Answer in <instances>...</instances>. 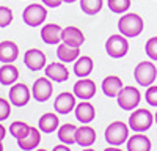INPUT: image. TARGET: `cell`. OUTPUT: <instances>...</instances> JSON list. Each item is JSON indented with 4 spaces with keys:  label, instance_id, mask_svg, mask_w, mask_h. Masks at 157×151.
I'll list each match as a JSON object with an SVG mask.
<instances>
[{
    "label": "cell",
    "instance_id": "6da1fadb",
    "mask_svg": "<svg viewBox=\"0 0 157 151\" xmlns=\"http://www.w3.org/2000/svg\"><path fill=\"white\" fill-rule=\"evenodd\" d=\"M118 29L126 38H137L145 29V21L137 13H124L118 21Z\"/></svg>",
    "mask_w": 157,
    "mask_h": 151
},
{
    "label": "cell",
    "instance_id": "7a4b0ae2",
    "mask_svg": "<svg viewBox=\"0 0 157 151\" xmlns=\"http://www.w3.org/2000/svg\"><path fill=\"white\" fill-rule=\"evenodd\" d=\"M154 123V115L148 109H135L129 117V128L135 132H145L151 129Z\"/></svg>",
    "mask_w": 157,
    "mask_h": 151
},
{
    "label": "cell",
    "instance_id": "3957f363",
    "mask_svg": "<svg viewBox=\"0 0 157 151\" xmlns=\"http://www.w3.org/2000/svg\"><path fill=\"white\" fill-rule=\"evenodd\" d=\"M129 138V126L123 121H113L105 129V140L113 146H120Z\"/></svg>",
    "mask_w": 157,
    "mask_h": 151
},
{
    "label": "cell",
    "instance_id": "277c9868",
    "mask_svg": "<svg viewBox=\"0 0 157 151\" xmlns=\"http://www.w3.org/2000/svg\"><path fill=\"white\" fill-rule=\"evenodd\" d=\"M105 50H107V55L112 58H123L129 52L127 38L121 33L110 35L109 40L105 41Z\"/></svg>",
    "mask_w": 157,
    "mask_h": 151
},
{
    "label": "cell",
    "instance_id": "5b68a950",
    "mask_svg": "<svg viewBox=\"0 0 157 151\" xmlns=\"http://www.w3.org/2000/svg\"><path fill=\"white\" fill-rule=\"evenodd\" d=\"M134 77L138 85L149 87L157 79V68L152 61H140L134 69Z\"/></svg>",
    "mask_w": 157,
    "mask_h": 151
},
{
    "label": "cell",
    "instance_id": "8992f818",
    "mask_svg": "<svg viewBox=\"0 0 157 151\" xmlns=\"http://www.w3.org/2000/svg\"><path fill=\"white\" fill-rule=\"evenodd\" d=\"M47 17V10L46 5H39V3H32L22 13V19L29 27H39L41 24H44Z\"/></svg>",
    "mask_w": 157,
    "mask_h": 151
},
{
    "label": "cell",
    "instance_id": "52a82bcc",
    "mask_svg": "<svg viewBox=\"0 0 157 151\" xmlns=\"http://www.w3.org/2000/svg\"><path fill=\"white\" fill-rule=\"evenodd\" d=\"M141 101V93L135 87H124L118 95V106L123 110H135Z\"/></svg>",
    "mask_w": 157,
    "mask_h": 151
},
{
    "label": "cell",
    "instance_id": "ba28073f",
    "mask_svg": "<svg viewBox=\"0 0 157 151\" xmlns=\"http://www.w3.org/2000/svg\"><path fill=\"white\" fill-rule=\"evenodd\" d=\"M54 87L49 77H39L35 80L33 87H32V95L38 103H46V101L52 96Z\"/></svg>",
    "mask_w": 157,
    "mask_h": 151
},
{
    "label": "cell",
    "instance_id": "9c48e42d",
    "mask_svg": "<svg viewBox=\"0 0 157 151\" xmlns=\"http://www.w3.org/2000/svg\"><path fill=\"white\" fill-rule=\"evenodd\" d=\"M30 101V88L25 83H14L10 90V103L16 107L27 106Z\"/></svg>",
    "mask_w": 157,
    "mask_h": 151
},
{
    "label": "cell",
    "instance_id": "30bf717a",
    "mask_svg": "<svg viewBox=\"0 0 157 151\" xmlns=\"http://www.w3.org/2000/svg\"><path fill=\"white\" fill-rule=\"evenodd\" d=\"M72 91H74V95H75L78 99L90 101L91 98L96 95V83H94V80H91V79L82 77L80 80H77V82L74 83Z\"/></svg>",
    "mask_w": 157,
    "mask_h": 151
},
{
    "label": "cell",
    "instance_id": "8fae6325",
    "mask_svg": "<svg viewBox=\"0 0 157 151\" xmlns=\"http://www.w3.org/2000/svg\"><path fill=\"white\" fill-rule=\"evenodd\" d=\"M75 95L69 93V91H63L55 98V103H54V109L57 110V113L60 115H68L69 112H72L77 106L75 103Z\"/></svg>",
    "mask_w": 157,
    "mask_h": 151
},
{
    "label": "cell",
    "instance_id": "7c38bea8",
    "mask_svg": "<svg viewBox=\"0 0 157 151\" xmlns=\"http://www.w3.org/2000/svg\"><path fill=\"white\" fill-rule=\"evenodd\" d=\"M25 66L32 71H39L46 66V55L39 49H29L24 55Z\"/></svg>",
    "mask_w": 157,
    "mask_h": 151
},
{
    "label": "cell",
    "instance_id": "4fadbf2b",
    "mask_svg": "<svg viewBox=\"0 0 157 151\" xmlns=\"http://www.w3.org/2000/svg\"><path fill=\"white\" fill-rule=\"evenodd\" d=\"M61 43H66L72 47H82V44L85 43V35L80 29L74 27V25H68L61 32Z\"/></svg>",
    "mask_w": 157,
    "mask_h": 151
},
{
    "label": "cell",
    "instance_id": "5bb4252c",
    "mask_svg": "<svg viewBox=\"0 0 157 151\" xmlns=\"http://www.w3.org/2000/svg\"><path fill=\"white\" fill-rule=\"evenodd\" d=\"M44 72H46V77H49L50 80H54V82H64V80L69 79V69L64 66L63 61L50 63V65L46 66Z\"/></svg>",
    "mask_w": 157,
    "mask_h": 151
},
{
    "label": "cell",
    "instance_id": "9a60e30c",
    "mask_svg": "<svg viewBox=\"0 0 157 151\" xmlns=\"http://www.w3.org/2000/svg\"><path fill=\"white\" fill-rule=\"evenodd\" d=\"M63 29L58 24H46L41 29V38L46 44H60Z\"/></svg>",
    "mask_w": 157,
    "mask_h": 151
},
{
    "label": "cell",
    "instance_id": "2e32d148",
    "mask_svg": "<svg viewBox=\"0 0 157 151\" xmlns=\"http://www.w3.org/2000/svg\"><path fill=\"white\" fill-rule=\"evenodd\" d=\"M123 88H124L123 80L118 77V76H107V77L102 80V91L109 98H118V95H120V91Z\"/></svg>",
    "mask_w": 157,
    "mask_h": 151
},
{
    "label": "cell",
    "instance_id": "e0dca14e",
    "mask_svg": "<svg viewBox=\"0 0 157 151\" xmlns=\"http://www.w3.org/2000/svg\"><path fill=\"white\" fill-rule=\"evenodd\" d=\"M75 118L80 121L82 124H88L94 120L96 117V110L93 107V104L88 103V101H82L80 104L75 106Z\"/></svg>",
    "mask_w": 157,
    "mask_h": 151
},
{
    "label": "cell",
    "instance_id": "ac0fdd59",
    "mask_svg": "<svg viewBox=\"0 0 157 151\" xmlns=\"http://www.w3.org/2000/svg\"><path fill=\"white\" fill-rule=\"evenodd\" d=\"M96 142V131L91 128V126H80L77 128V132H75V143L80 145V146H85V148H90Z\"/></svg>",
    "mask_w": 157,
    "mask_h": 151
},
{
    "label": "cell",
    "instance_id": "d6986e66",
    "mask_svg": "<svg viewBox=\"0 0 157 151\" xmlns=\"http://www.w3.org/2000/svg\"><path fill=\"white\" fill-rule=\"evenodd\" d=\"M126 143H127V151H151L152 148L149 137H146L145 134H140V132L129 137Z\"/></svg>",
    "mask_w": 157,
    "mask_h": 151
},
{
    "label": "cell",
    "instance_id": "ffe728a7",
    "mask_svg": "<svg viewBox=\"0 0 157 151\" xmlns=\"http://www.w3.org/2000/svg\"><path fill=\"white\" fill-rule=\"evenodd\" d=\"M93 68H94V61L88 55H82L74 61V74L80 79L88 77V76L93 72Z\"/></svg>",
    "mask_w": 157,
    "mask_h": 151
},
{
    "label": "cell",
    "instance_id": "44dd1931",
    "mask_svg": "<svg viewBox=\"0 0 157 151\" xmlns=\"http://www.w3.org/2000/svg\"><path fill=\"white\" fill-rule=\"evenodd\" d=\"M19 57V47L13 41L0 43V61L2 63H13Z\"/></svg>",
    "mask_w": 157,
    "mask_h": 151
},
{
    "label": "cell",
    "instance_id": "7402d4cb",
    "mask_svg": "<svg viewBox=\"0 0 157 151\" xmlns=\"http://www.w3.org/2000/svg\"><path fill=\"white\" fill-rule=\"evenodd\" d=\"M39 142H41V131H39V128L36 129V128L32 126L29 135L21 138V140H17V145L24 151H32V149H35L39 145Z\"/></svg>",
    "mask_w": 157,
    "mask_h": 151
},
{
    "label": "cell",
    "instance_id": "603a6c76",
    "mask_svg": "<svg viewBox=\"0 0 157 151\" xmlns=\"http://www.w3.org/2000/svg\"><path fill=\"white\" fill-rule=\"evenodd\" d=\"M57 55L63 63H72L80 57V47H72L66 43H60L57 47Z\"/></svg>",
    "mask_w": 157,
    "mask_h": 151
},
{
    "label": "cell",
    "instance_id": "cb8c5ba5",
    "mask_svg": "<svg viewBox=\"0 0 157 151\" xmlns=\"http://www.w3.org/2000/svg\"><path fill=\"white\" fill-rule=\"evenodd\" d=\"M58 124H60V120L55 113H44V115L39 118L38 121V126H39V131L44 132V134H52L54 131L58 129Z\"/></svg>",
    "mask_w": 157,
    "mask_h": 151
},
{
    "label": "cell",
    "instance_id": "d4e9b609",
    "mask_svg": "<svg viewBox=\"0 0 157 151\" xmlns=\"http://www.w3.org/2000/svg\"><path fill=\"white\" fill-rule=\"evenodd\" d=\"M19 79V69L11 65V63H5L0 68V83L2 85H13Z\"/></svg>",
    "mask_w": 157,
    "mask_h": 151
},
{
    "label": "cell",
    "instance_id": "484cf974",
    "mask_svg": "<svg viewBox=\"0 0 157 151\" xmlns=\"http://www.w3.org/2000/svg\"><path fill=\"white\" fill-rule=\"evenodd\" d=\"M75 132H77V126L66 123L58 129V140L64 145H72L75 143Z\"/></svg>",
    "mask_w": 157,
    "mask_h": 151
},
{
    "label": "cell",
    "instance_id": "4316f807",
    "mask_svg": "<svg viewBox=\"0 0 157 151\" xmlns=\"http://www.w3.org/2000/svg\"><path fill=\"white\" fill-rule=\"evenodd\" d=\"M104 6V0H80V10L88 16H94L101 13Z\"/></svg>",
    "mask_w": 157,
    "mask_h": 151
},
{
    "label": "cell",
    "instance_id": "83f0119b",
    "mask_svg": "<svg viewBox=\"0 0 157 151\" xmlns=\"http://www.w3.org/2000/svg\"><path fill=\"white\" fill-rule=\"evenodd\" d=\"M30 128L32 126H29L27 123H24V121H14V123L10 124V134L14 138H17V140H21V138L29 135Z\"/></svg>",
    "mask_w": 157,
    "mask_h": 151
},
{
    "label": "cell",
    "instance_id": "f1b7e54d",
    "mask_svg": "<svg viewBox=\"0 0 157 151\" xmlns=\"http://www.w3.org/2000/svg\"><path fill=\"white\" fill-rule=\"evenodd\" d=\"M107 6L115 14H124L130 8V0H107Z\"/></svg>",
    "mask_w": 157,
    "mask_h": 151
},
{
    "label": "cell",
    "instance_id": "f546056e",
    "mask_svg": "<svg viewBox=\"0 0 157 151\" xmlns=\"http://www.w3.org/2000/svg\"><path fill=\"white\" fill-rule=\"evenodd\" d=\"M145 52H146V55H148L151 60L157 61V36H152V38H149V40L146 41V44H145Z\"/></svg>",
    "mask_w": 157,
    "mask_h": 151
},
{
    "label": "cell",
    "instance_id": "4dcf8cb0",
    "mask_svg": "<svg viewBox=\"0 0 157 151\" xmlns=\"http://www.w3.org/2000/svg\"><path fill=\"white\" fill-rule=\"evenodd\" d=\"M13 22V11L8 6H0V29L8 27Z\"/></svg>",
    "mask_w": 157,
    "mask_h": 151
},
{
    "label": "cell",
    "instance_id": "1f68e13d",
    "mask_svg": "<svg viewBox=\"0 0 157 151\" xmlns=\"http://www.w3.org/2000/svg\"><path fill=\"white\" fill-rule=\"evenodd\" d=\"M145 99L146 103L152 107H157V85H149L148 90L145 93Z\"/></svg>",
    "mask_w": 157,
    "mask_h": 151
},
{
    "label": "cell",
    "instance_id": "d6a6232c",
    "mask_svg": "<svg viewBox=\"0 0 157 151\" xmlns=\"http://www.w3.org/2000/svg\"><path fill=\"white\" fill-rule=\"evenodd\" d=\"M10 113H11V104L8 103L6 99L0 98V121L6 120L10 117Z\"/></svg>",
    "mask_w": 157,
    "mask_h": 151
},
{
    "label": "cell",
    "instance_id": "836d02e7",
    "mask_svg": "<svg viewBox=\"0 0 157 151\" xmlns=\"http://www.w3.org/2000/svg\"><path fill=\"white\" fill-rule=\"evenodd\" d=\"M41 2H43L46 6H49V8H58V6L63 3V0H41Z\"/></svg>",
    "mask_w": 157,
    "mask_h": 151
},
{
    "label": "cell",
    "instance_id": "e575fe53",
    "mask_svg": "<svg viewBox=\"0 0 157 151\" xmlns=\"http://www.w3.org/2000/svg\"><path fill=\"white\" fill-rule=\"evenodd\" d=\"M52 151H71V148L68 146V145H64V143H61V145H57Z\"/></svg>",
    "mask_w": 157,
    "mask_h": 151
},
{
    "label": "cell",
    "instance_id": "d590c367",
    "mask_svg": "<svg viewBox=\"0 0 157 151\" xmlns=\"http://www.w3.org/2000/svg\"><path fill=\"white\" fill-rule=\"evenodd\" d=\"M5 135H6V129L3 128L2 124H0V142H2L3 138H5Z\"/></svg>",
    "mask_w": 157,
    "mask_h": 151
},
{
    "label": "cell",
    "instance_id": "8d00e7d4",
    "mask_svg": "<svg viewBox=\"0 0 157 151\" xmlns=\"http://www.w3.org/2000/svg\"><path fill=\"white\" fill-rule=\"evenodd\" d=\"M104 151H123V149H121V148H118V146H113V145H112L110 148H105Z\"/></svg>",
    "mask_w": 157,
    "mask_h": 151
},
{
    "label": "cell",
    "instance_id": "74e56055",
    "mask_svg": "<svg viewBox=\"0 0 157 151\" xmlns=\"http://www.w3.org/2000/svg\"><path fill=\"white\" fill-rule=\"evenodd\" d=\"M74 2H77V0H63V3H74Z\"/></svg>",
    "mask_w": 157,
    "mask_h": 151
},
{
    "label": "cell",
    "instance_id": "f35d334b",
    "mask_svg": "<svg viewBox=\"0 0 157 151\" xmlns=\"http://www.w3.org/2000/svg\"><path fill=\"white\" fill-rule=\"evenodd\" d=\"M0 151H3V145H2V142H0Z\"/></svg>",
    "mask_w": 157,
    "mask_h": 151
},
{
    "label": "cell",
    "instance_id": "ab89813d",
    "mask_svg": "<svg viewBox=\"0 0 157 151\" xmlns=\"http://www.w3.org/2000/svg\"><path fill=\"white\" fill-rule=\"evenodd\" d=\"M83 151H94V149H91V148H85Z\"/></svg>",
    "mask_w": 157,
    "mask_h": 151
},
{
    "label": "cell",
    "instance_id": "60d3db41",
    "mask_svg": "<svg viewBox=\"0 0 157 151\" xmlns=\"http://www.w3.org/2000/svg\"><path fill=\"white\" fill-rule=\"evenodd\" d=\"M154 121L157 123V112H155V115H154Z\"/></svg>",
    "mask_w": 157,
    "mask_h": 151
},
{
    "label": "cell",
    "instance_id": "b9f144b4",
    "mask_svg": "<svg viewBox=\"0 0 157 151\" xmlns=\"http://www.w3.org/2000/svg\"><path fill=\"white\" fill-rule=\"evenodd\" d=\"M36 151H47V149H44V148H41V149H36Z\"/></svg>",
    "mask_w": 157,
    "mask_h": 151
}]
</instances>
